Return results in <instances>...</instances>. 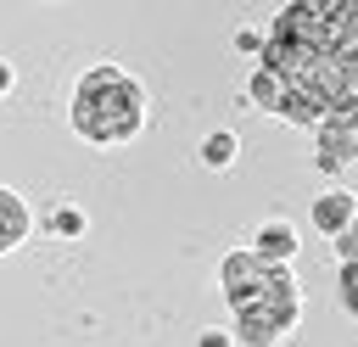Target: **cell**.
Masks as SVG:
<instances>
[{"instance_id": "1", "label": "cell", "mask_w": 358, "mask_h": 347, "mask_svg": "<svg viewBox=\"0 0 358 347\" xmlns=\"http://www.w3.org/2000/svg\"><path fill=\"white\" fill-rule=\"evenodd\" d=\"M73 129L90 146H123L145 129V90L123 67H90L73 90Z\"/></svg>"}, {"instance_id": "2", "label": "cell", "mask_w": 358, "mask_h": 347, "mask_svg": "<svg viewBox=\"0 0 358 347\" xmlns=\"http://www.w3.org/2000/svg\"><path fill=\"white\" fill-rule=\"evenodd\" d=\"M347 162H358V129L341 112H330L319 123V168H347Z\"/></svg>"}, {"instance_id": "3", "label": "cell", "mask_w": 358, "mask_h": 347, "mask_svg": "<svg viewBox=\"0 0 358 347\" xmlns=\"http://www.w3.org/2000/svg\"><path fill=\"white\" fill-rule=\"evenodd\" d=\"M352 218H358V201H352L347 190H330V196H319V201H313V224H319L324 235H341Z\"/></svg>"}, {"instance_id": "4", "label": "cell", "mask_w": 358, "mask_h": 347, "mask_svg": "<svg viewBox=\"0 0 358 347\" xmlns=\"http://www.w3.org/2000/svg\"><path fill=\"white\" fill-rule=\"evenodd\" d=\"M28 207H22V196L17 190H6L0 185V252H11V246H22V235H28Z\"/></svg>"}, {"instance_id": "5", "label": "cell", "mask_w": 358, "mask_h": 347, "mask_svg": "<svg viewBox=\"0 0 358 347\" xmlns=\"http://www.w3.org/2000/svg\"><path fill=\"white\" fill-rule=\"evenodd\" d=\"M252 252H257L263 263H285V257L296 252V229H291L285 218H274V224L257 229V246H252Z\"/></svg>"}, {"instance_id": "6", "label": "cell", "mask_w": 358, "mask_h": 347, "mask_svg": "<svg viewBox=\"0 0 358 347\" xmlns=\"http://www.w3.org/2000/svg\"><path fill=\"white\" fill-rule=\"evenodd\" d=\"M246 90H252V101H257L263 112H280V95H285V84H280V73H268V67H257Z\"/></svg>"}, {"instance_id": "7", "label": "cell", "mask_w": 358, "mask_h": 347, "mask_svg": "<svg viewBox=\"0 0 358 347\" xmlns=\"http://www.w3.org/2000/svg\"><path fill=\"white\" fill-rule=\"evenodd\" d=\"M201 162H207V168H229V162H235V134H207Z\"/></svg>"}, {"instance_id": "8", "label": "cell", "mask_w": 358, "mask_h": 347, "mask_svg": "<svg viewBox=\"0 0 358 347\" xmlns=\"http://www.w3.org/2000/svg\"><path fill=\"white\" fill-rule=\"evenodd\" d=\"M336 246H341V263H358V218H352V224L336 235Z\"/></svg>"}, {"instance_id": "9", "label": "cell", "mask_w": 358, "mask_h": 347, "mask_svg": "<svg viewBox=\"0 0 358 347\" xmlns=\"http://www.w3.org/2000/svg\"><path fill=\"white\" fill-rule=\"evenodd\" d=\"M341 302L358 313V263H347V269H341Z\"/></svg>"}, {"instance_id": "10", "label": "cell", "mask_w": 358, "mask_h": 347, "mask_svg": "<svg viewBox=\"0 0 358 347\" xmlns=\"http://www.w3.org/2000/svg\"><path fill=\"white\" fill-rule=\"evenodd\" d=\"M201 347H229V336H201Z\"/></svg>"}]
</instances>
